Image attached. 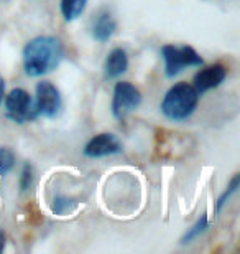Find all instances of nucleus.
I'll list each match as a JSON object with an SVG mask.
<instances>
[{
    "label": "nucleus",
    "instance_id": "f257e3e1",
    "mask_svg": "<svg viewBox=\"0 0 240 254\" xmlns=\"http://www.w3.org/2000/svg\"><path fill=\"white\" fill-rule=\"evenodd\" d=\"M64 57L63 45L54 37H37L23 48V68L27 76L38 78L56 69Z\"/></svg>",
    "mask_w": 240,
    "mask_h": 254
},
{
    "label": "nucleus",
    "instance_id": "f03ea898",
    "mask_svg": "<svg viewBox=\"0 0 240 254\" xmlns=\"http://www.w3.org/2000/svg\"><path fill=\"white\" fill-rule=\"evenodd\" d=\"M199 94L192 84L178 83L171 86L161 101V113L171 121H186L196 111Z\"/></svg>",
    "mask_w": 240,
    "mask_h": 254
},
{
    "label": "nucleus",
    "instance_id": "7ed1b4c3",
    "mask_svg": "<svg viewBox=\"0 0 240 254\" xmlns=\"http://www.w3.org/2000/svg\"><path fill=\"white\" fill-rule=\"evenodd\" d=\"M161 57L165 60V73L168 78H175L186 66H201L204 63L201 55L188 45L183 47L165 45L161 48Z\"/></svg>",
    "mask_w": 240,
    "mask_h": 254
},
{
    "label": "nucleus",
    "instance_id": "20e7f679",
    "mask_svg": "<svg viewBox=\"0 0 240 254\" xmlns=\"http://www.w3.org/2000/svg\"><path fill=\"white\" fill-rule=\"evenodd\" d=\"M2 103L7 119L13 121L15 124H25L38 118L37 111H35V101L22 88L12 89L5 96V101Z\"/></svg>",
    "mask_w": 240,
    "mask_h": 254
},
{
    "label": "nucleus",
    "instance_id": "39448f33",
    "mask_svg": "<svg viewBox=\"0 0 240 254\" xmlns=\"http://www.w3.org/2000/svg\"><path fill=\"white\" fill-rule=\"evenodd\" d=\"M142 104V93L139 88L129 81H120L114 88V98H112V114L115 119H125L132 111H135Z\"/></svg>",
    "mask_w": 240,
    "mask_h": 254
},
{
    "label": "nucleus",
    "instance_id": "423d86ee",
    "mask_svg": "<svg viewBox=\"0 0 240 254\" xmlns=\"http://www.w3.org/2000/svg\"><path fill=\"white\" fill-rule=\"evenodd\" d=\"M63 101H61L59 91L49 81H42L37 84V101H35V111L37 116L53 119L59 114Z\"/></svg>",
    "mask_w": 240,
    "mask_h": 254
},
{
    "label": "nucleus",
    "instance_id": "0eeeda50",
    "mask_svg": "<svg viewBox=\"0 0 240 254\" xmlns=\"http://www.w3.org/2000/svg\"><path fill=\"white\" fill-rule=\"evenodd\" d=\"M122 144L114 134H99L93 137L84 147V155L89 159H100V157L120 154Z\"/></svg>",
    "mask_w": 240,
    "mask_h": 254
},
{
    "label": "nucleus",
    "instance_id": "6e6552de",
    "mask_svg": "<svg viewBox=\"0 0 240 254\" xmlns=\"http://www.w3.org/2000/svg\"><path fill=\"white\" fill-rule=\"evenodd\" d=\"M226 76H227L226 66L211 64V66H207V68L201 69L199 73H196L192 86H194V89L197 91V94L201 96L206 93V91L221 86L224 83V79H226Z\"/></svg>",
    "mask_w": 240,
    "mask_h": 254
},
{
    "label": "nucleus",
    "instance_id": "1a4fd4ad",
    "mask_svg": "<svg viewBox=\"0 0 240 254\" xmlns=\"http://www.w3.org/2000/svg\"><path fill=\"white\" fill-rule=\"evenodd\" d=\"M127 68H129V57H127L125 50L114 48L109 55H107L104 69H105V76L109 79L119 78V76L125 73Z\"/></svg>",
    "mask_w": 240,
    "mask_h": 254
},
{
    "label": "nucleus",
    "instance_id": "9d476101",
    "mask_svg": "<svg viewBox=\"0 0 240 254\" xmlns=\"http://www.w3.org/2000/svg\"><path fill=\"white\" fill-rule=\"evenodd\" d=\"M115 30L117 22L114 20V17L109 12H102L93 25V38L99 43H105L115 33Z\"/></svg>",
    "mask_w": 240,
    "mask_h": 254
},
{
    "label": "nucleus",
    "instance_id": "9b49d317",
    "mask_svg": "<svg viewBox=\"0 0 240 254\" xmlns=\"http://www.w3.org/2000/svg\"><path fill=\"white\" fill-rule=\"evenodd\" d=\"M86 5H88V0H61V13L64 20L73 22L83 15Z\"/></svg>",
    "mask_w": 240,
    "mask_h": 254
},
{
    "label": "nucleus",
    "instance_id": "f8f14e48",
    "mask_svg": "<svg viewBox=\"0 0 240 254\" xmlns=\"http://www.w3.org/2000/svg\"><path fill=\"white\" fill-rule=\"evenodd\" d=\"M207 226H209L207 225V216L202 215L196 223H194V226L190 228V230L186 231V235L181 238V245H188V243H191L192 240H196L199 235H202V233L207 230Z\"/></svg>",
    "mask_w": 240,
    "mask_h": 254
},
{
    "label": "nucleus",
    "instance_id": "ddd939ff",
    "mask_svg": "<svg viewBox=\"0 0 240 254\" xmlns=\"http://www.w3.org/2000/svg\"><path fill=\"white\" fill-rule=\"evenodd\" d=\"M15 165L13 152L7 147H0V175H7Z\"/></svg>",
    "mask_w": 240,
    "mask_h": 254
},
{
    "label": "nucleus",
    "instance_id": "4468645a",
    "mask_svg": "<svg viewBox=\"0 0 240 254\" xmlns=\"http://www.w3.org/2000/svg\"><path fill=\"white\" fill-rule=\"evenodd\" d=\"M239 174H236L234 175V179L231 180V184H229V187H227V190L222 193L221 195V198H219V201H217V210H222V206L226 205L227 203V200L231 198L234 193L237 191V189H239Z\"/></svg>",
    "mask_w": 240,
    "mask_h": 254
},
{
    "label": "nucleus",
    "instance_id": "2eb2a0df",
    "mask_svg": "<svg viewBox=\"0 0 240 254\" xmlns=\"http://www.w3.org/2000/svg\"><path fill=\"white\" fill-rule=\"evenodd\" d=\"M32 182H33V167L30 164H25L22 169V177H20V189L23 191L28 190Z\"/></svg>",
    "mask_w": 240,
    "mask_h": 254
},
{
    "label": "nucleus",
    "instance_id": "dca6fc26",
    "mask_svg": "<svg viewBox=\"0 0 240 254\" xmlns=\"http://www.w3.org/2000/svg\"><path fill=\"white\" fill-rule=\"evenodd\" d=\"M71 206H73V201L68 200V198L56 196L53 200V213L54 215H64L66 211L71 210Z\"/></svg>",
    "mask_w": 240,
    "mask_h": 254
},
{
    "label": "nucleus",
    "instance_id": "f3484780",
    "mask_svg": "<svg viewBox=\"0 0 240 254\" xmlns=\"http://www.w3.org/2000/svg\"><path fill=\"white\" fill-rule=\"evenodd\" d=\"M3 96H5V79L0 76V106H2Z\"/></svg>",
    "mask_w": 240,
    "mask_h": 254
},
{
    "label": "nucleus",
    "instance_id": "a211bd4d",
    "mask_svg": "<svg viewBox=\"0 0 240 254\" xmlns=\"http://www.w3.org/2000/svg\"><path fill=\"white\" fill-rule=\"evenodd\" d=\"M3 248H5V235L0 231V253L3 251Z\"/></svg>",
    "mask_w": 240,
    "mask_h": 254
}]
</instances>
